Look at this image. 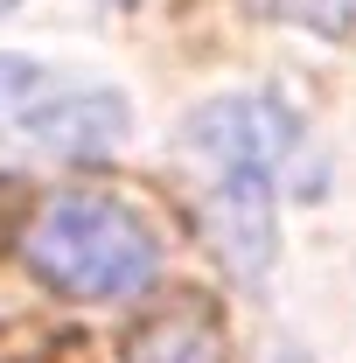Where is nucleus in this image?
Masks as SVG:
<instances>
[{"label": "nucleus", "mask_w": 356, "mask_h": 363, "mask_svg": "<svg viewBox=\"0 0 356 363\" xmlns=\"http://www.w3.org/2000/svg\"><path fill=\"white\" fill-rule=\"evenodd\" d=\"M0 133L35 154H105L126 133V98L84 84H56L28 56H0Z\"/></svg>", "instance_id": "nucleus-2"}, {"label": "nucleus", "mask_w": 356, "mask_h": 363, "mask_svg": "<svg viewBox=\"0 0 356 363\" xmlns=\"http://www.w3.org/2000/svg\"><path fill=\"white\" fill-rule=\"evenodd\" d=\"M7 7H14V0H0V14H7Z\"/></svg>", "instance_id": "nucleus-6"}, {"label": "nucleus", "mask_w": 356, "mask_h": 363, "mask_svg": "<svg viewBox=\"0 0 356 363\" xmlns=\"http://www.w3.org/2000/svg\"><path fill=\"white\" fill-rule=\"evenodd\" d=\"M189 154L210 161V175H279V161L294 154V112L279 98H223L189 119Z\"/></svg>", "instance_id": "nucleus-3"}, {"label": "nucleus", "mask_w": 356, "mask_h": 363, "mask_svg": "<svg viewBox=\"0 0 356 363\" xmlns=\"http://www.w3.org/2000/svg\"><path fill=\"white\" fill-rule=\"evenodd\" d=\"M21 259L43 286L70 301H133L161 266V245L126 203L70 189V196H49L21 224Z\"/></svg>", "instance_id": "nucleus-1"}, {"label": "nucleus", "mask_w": 356, "mask_h": 363, "mask_svg": "<svg viewBox=\"0 0 356 363\" xmlns=\"http://www.w3.org/2000/svg\"><path fill=\"white\" fill-rule=\"evenodd\" d=\"M126 363H217V315L175 308V315L147 321L126 342Z\"/></svg>", "instance_id": "nucleus-5"}, {"label": "nucleus", "mask_w": 356, "mask_h": 363, "mask_svg": "<svg viewBox=\"0 0 356 363\" xmlns=\"http://www.w3.org/2000/svg\"><path fill=\"white\" fill-rule=\"evenodd\" d=\"M210 245L238 272L266 266V252H272V182L266 175H210Z\"/></svg>", "instance_id": "nucleus-4"}]
</instances>
